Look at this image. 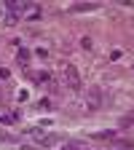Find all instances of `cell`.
<instances>
[{
    "label": "cell",
    "instance_id": "obj_1",
    "mask_svg": "<svg viewBox=\"0 0 134 150\" xmlns=\"http://www.w3.org/2000/svg\"><path fill=\"white\" fill-rule=\"evenodd\" d=\"M99 107H102V91L94 86V88L86 91V110L94 112V110H99Z\"/></svg>",
    "mask_w": 134,
    "mask_h": 150
},
{
    "label": "cell",
    "instance_id": "obj_2",
    "mask_svg": "<svg viewBox=\"0 0 134 150\" xmlns=\"http://www.w3.org/2000/svg\"><path fill=\"white\" fill-rule=\"evenodd\" d=\"M65 81H67V88L81 91V75L75 70V64H65Z\"/></svg>",
    "mask_w": 134,
    "mask_h": 150
}]
</instances>
